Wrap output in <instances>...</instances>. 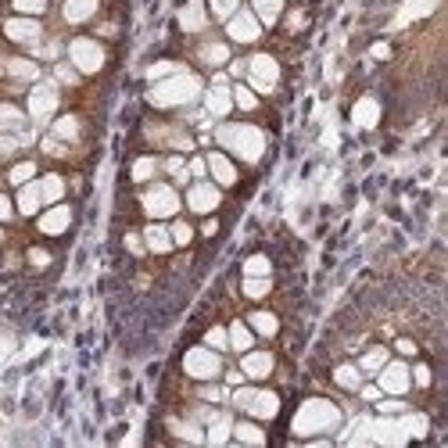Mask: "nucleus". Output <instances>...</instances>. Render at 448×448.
Listing matches in <instances>:
<instances>
[{"mask_svg":"<svg viewBox=\"0 0 448 448\" xmlns=\"http://www.w3.org/2000/svg\"><path fill=\"white\" fill-rule=\"evenodd\" d=\"M140 241H144V237H137V233H130V237H126V248H130L133 255H140V251H144V244H140Z\"/></svg>","mask_w":448,"mask_h":448,"instance_id":"obj_51","label":"nucleus"},{"mask_svg":"<svg viewBox=\"0 0 448 448\" xmlns=\"http://www.w3.org/2000/svg\"><path fill=\"white\" fill-rule=\"evenodd\" d=\"M377 413H384V416H391V413H405V402H380V405H377Z\"/></svg>","mask_w":448,"mask_h":448,"instance_id":"obj_43","label":"nucleus"},{"mask_svg":"<svg viewBox=\"0 0 448 448\" xmlns=\"http://www.w3.org/2000/svg\"><path fill=\"white\" fill-rule=\"evenodd\" d=\"M244 413H251L255 420H273L280 413V398H276V391H255Z\"/></svg>","mask_w":448,"mask_h":448,"instance_id":"obj_13","label":"nucleus"},{"mask_svg":"<svg viewBox=\"0 0 448 448\" xmlns=\"http://www.w3.org/2000/svg\"><path fill=\"white\" fill-rule=\"evenodd\" d=\"M384 362H388V348H370L366 355L359 359V370H362V373H377Z\"/></svg>","mask_w":448,"mask_h":448,"instance_id":"obj_27","label":"nucleus"},{"mask_svg":"<svg viewBox=\"0 0 448 448\" xmlns=\"http://www.w3.org/2000/svg\"><path fill=\"white\" fill-rule=\"evenodd\" d=\"M201 58L208 61V65H223V61L230 58V51H226L223 44H208V47L201 51Z\"/></svg>","mask_w":448,"mask_h":448,"instance_id":"obj_39","label":"nucleus"},{"mask_svg":"<svg viewBox=\"0 0 448 448\" xmlns=\"http://www.w3.org/2000/svg\"><path fill=\"white\" fill-rule=\"evenodd\" d=\"M58 79L61 83H76V65L69 69V65H58Z\"/></svg>","mask_w":448,"mask_h":448,"instance_id":"obj_49","label":"nucleus"},{"mask_svg":"<svg viewBox=\"0 0 448 448\" xmlns=\"http://www.w3.org/2000/svg\"><path fill=\"white\" fill-rule=\"evenodd\" d=\"M205 169H208L205 158H194V162H190V173H194V176H205Z\"/></svg>","mask_w":448,"mask_h":448,"instance_id":"obj_52","label":"nucleus"},{"mask_svg":"<svg viewBox=\"0 0 448 448\" xmlns=\"http://www.w3.org/2000/svg\"><path fill=\"white\" fill-rule=\"evenodd\" d=\"M15 11H22V15H44L47 11V0H15Z\"/></svg>","mask_w":448,"mask_h":448,"instance_id":"obj_41","label":"nucleus"},{"mask_svg":"<svg viewBox=\"0 0 448 448\" xmlns=\"http://www.w3.org/2000/svg\"><path fill=\"white\" fill-rule=\"evenodd\" d=\"M273 262L266 259V255H251V259L244 262V276H269Z\"/></svg>","mask_w":448,"mask_h":448,"instance_id":"obj_32","label":"nucleus"},{"mask_svg":"<svg viewBox=\"0 0 448 448\" xmlns=\"http://www.w3.org/2000/svg\"><path fill=\"white\" fill-rule=\"evenodd\" d=\"M144 208H147V216L165 219V216H176L180 212V198H176L173 187H155V190L144 194Z\"/></svg>","mask_w":448,"mask_h":448,"instance_id":"obj_7","label":"nucleus"},{"mask_svg":"<svg viewBox=\"0 0 448 448\" xmlns=\"http://www.w3.org/2000/svg\"><path fill=\"white\" fill-rule=\"evenodd\" d=\"M11 219V198L0 194V223H8Z\"/></svg>","mask_w":448,"mask_h":448,"instance_id":"obj_50","label":"nucleus"},{"mask_svg":"<svg viewBox=\"0 0 448 448\" xmlns=\"http://www.w3.org/2000/svg\"><path fill=\"white\" fill-rule=\"evenodd\" d=\"M319 427H337V409L327 402H309L302 413H298V423L294 431L298 434H309V431H319Z\"/></svg>","mask_w":448,"mask_h":448,"instance_id":"obj_4","label":"nucleus"},{"mask_svg":"<svg viewBox=\"0 0 448 448\" xmlns=\"http://www.w3.org/2000/svg\"><path fill=\"white\" fill-rule=\"evenodd\" d=\"M69 58H72V65H76L79 72H97V69L104 65L101 44H97V40H87V36L72 40V44H69Z\"/></svg>","mask_w":448,"mask_h":448,"instance_id":"obj_5","label":"nucleus"},{"mask_svg":"<svg viewBox=\"0 0 448 448\" xmlns=\"http://www.w3.org/2000/svg\"><path fill=\"white\" fill-rule=\"evenodd\" d=\"M54 108H58V87H54V83H40V87H33V94H29V115L44 122V119L54 115Z\"/></svg>","mask_w":448,"mask_h":448,"instance_id":"obj_8","label":"nucleus"},{"mask_svg":"<svg viewBox=\"0 0 448 448\" xmlns=\"http://www.w3.org/2000/svg\"><path fill=\"white\" fill-rule=\"evenodd\" d=\"M409 377H413V380L420 384V388H427V384H431V370H427V366H423V362H420V366H416V370H413Z\"/></svg>","mask_w":448,"mask_h":448,"instance_id":"obj_44","label":"nucleus"},{"mask_svg":"<svg viewBox=\"0 0 448 448\" xmlns=\"http://www.w3.org/2000/svg\"><path fill=\"white\" fill-rule=\"evenodd\" d=\"M144 241H147V248H151L155 255H165L169 248H173V233H169L165 226H147L144 230Z\"/></svg>","mask_w":448,"mask_h":448,"instance_id":"obj_18","label":"nucleus"},{"mask_svg":"<svg viewBox=\"0 0 448 448\" xmlns=\"http://www.w3.org/2000/svg\"><path fill=\"white\" fill-rule=\"evenodd\" d=\"M208 4H212V15L223 18V22H226L233 11H241V0H208Z\"/></svg>","mask_w":448,"mask_h":448,"instance_id":"obj_37","label":"nucleus"},{"mask_svg":"<svg viewBox=\"0 0 448 448\" xmlns=\"http://www.w3.org/2000/svg\"><path fill=\"white\" fill-rule=\"evenodd\" d=\"M398 352H402V355H413V352H416V345H413L409 337H402V341H398Z\"/></svg>","mask_w":448,"mask_h":448,"instance_id":"obj_53","label":"nucleus"},{"mask_svg":"<svg viewBox=\"0 0 448 448\" xmlns=\"http://www.w3.org/2000/svg\"><path fill=\"white\" fill-rule=\"evenodd\" d=\"M97 15V0H65V18L69 22H87Z\"/></svg>","mask_w":448,"mask_h":448,"instance_id":"obj_19","label":"nucleus"},{"mask_svg":"<svg viewBox=\"0 0 448 448\" xmlns=\"http://www.w3.org/2000/svg\"><path fill=\"white\" fill-rule=\"evenodd\" d=\"M241 373L244 377H251V380H262V377H269L273 373V355L269 352H244V359H241Z\"/></svg>","mask_w":448,"mask_h":448,"instance_id":"obj_11","label":"nucleus"},{"mask_svg":"<svg viewBox=\"0 0 448 448\" xmlns=\"http://www.w3.org/2000/svg\"><path fill=\"white\" fill-rule=\"evenodd\" d=\"M29 262H33V266H47V262H51V255L36 248V251H29Z\"/></svg>","mask_w":448,"mask_h":448,"instance_id":"obj_48","label":"nucleus"},{"mask_svg":"<svg viewBox=\"0 0 448 448\" xmlns=\"http://www.w3.org/2000/svg\"><path fill=\"white\" fill-rule=\"evenodd\" d=\"M201 398H205V402H223L226 391H223V388H201Z\"/></svg>","mask_w":448,"mask_h":448,"instance_id":"obj_46","label":"nucleus"},{"mask_svg":"<svg viewBox=\"0 0 448 448\" xmlns=\"http://www.w3.org/2000/svg\"><path fill=\"white\" fill-rule=\"evenodd\" d=\"M180 22H183V29H190V33H198V29L205 26V15H201V4H198V0H190V8L180 15Z\"/></svg>","mask_w":448,"mask_h":448,"instance_id":"obj_28","label":"nucleus"},{"mask_svg":"<svg viewBox=\"0 0 448 448\" xmlns=\"http://www.w3.org/2000/svg\"><path fill=\"white\" fill-rule=\"evenodd\" d=\"M61 194H65V183H61V176H44V180H40V198H44L47 205L61 201Z\"/></svg>","mask_w":448,"mask_h":448,"instance_id":"obj_25","label":"nucleus"},{"mask_svg":"<svg viewBox=\"0 0 448 448\" xmlns=\"http://www.w3.org/2000/svg\"><path fill=\"white\" fill-rule=\"evenodd\" d=\"M233 104L244 108V112H251V108H259V97H255L248 87H233Z\"/></svg>","mask_w":448,"mask_h":448,"instance_id":"obj_36","label":"nucleus"},{"mask_svg":"<svg viewBox=\"0 0 448 448\" xmlns=\"http://www.w3.org/2000/svg\"><path fill=\"white\" fill-rule=\"evenodd\" d=\"M216 137H219L223 147H230L233 155H241V158H248V162H259L262 147H266L262 130H255V126H223Z\"/></svg>","mask_w":448,"mask_h":448,"instance_id":"obj_1","label":"nucleus"},{"mask_svg":"<svg viewBox=\"0 0 448 448\" xmlns=\"http://www.w3.org/2000/svg\"><path fill=\"white\" fill-rule=\"evenodd\" d=\"M8 72L15 79H40V69L33 65V61H26V58H15L11 65H8Z\"/></svg>","mask_w":448,"mask_h":448,"instance_id":"obj_31","label":"nucleus"},{"mask_svg":"<svg viewBox=\"0 0 448 448\" xmlns=\"http://www.w3.org/2000/svg\"><path fill=\"white\" fill-rule=\"evenodd\" d=\"M69 223H72V212H69L65 205H54L51 212H44V216H40V230L51 233V237H54V233H65Z\"/></svg>","mask_w":448,"mask_h":448,"instance_id":"obj_16","label":"nucleus"},{"mask_svg":"<svg viewBox=\"0 0 448 448\" xmlns=\"http://www.w3.org/2000/svg\"><path fill=\"white\" fill-rule=\"evenodd\" d=\"M251 395H255V388H241L237 395H233V402H237V409H248V402H251Z\"/></svg>","mask_w":448,"mask_h":448,"instance_id":"obj_45","label":"nucleus"},{"mask_svg":"<svg viewBox=\"0 0 448 448\" xmlns=\"http://www.w3.org/2000/svg\"><path fill=\"white\" fill-rule=\"evenodd\" d=\"M226 438H230V420H226V416L219 413L216 420H212V431H208V441H212V445H223Z\"/></svg>","mask_w":448,"mask_h":448,"instance_id":"obj_35","label":"nucleus"},{"mask_svg":"<svg viewBox=\"0 0 448 448\" xmlns=\"http://www.w3.org/2000/svg\"><path fill=\"white\" fill-rule=\"evenodd\" d=\"M205 162H208V173L216 176L219 187H233V183H237V169H233V162H230L226 155L216 151V155H208Z\"/></svg>","mask_w":448,"mask_h":448,"instance_id":"obj_15","label":"nucleus"},{"mask_svg":"<svg viewBox=\"0 0 448 448\" xmlns=\"http://www.w3.org/2000/svg\"><path fill=\"white\" fill-rule=\"evenodd\" d=\"M40 205H44V198H40V183H22V194H18V212H22V216H33Z\"/></svg>","mask_w":448,"mask_h":448,"instance_id":"obj_21","label":"nucleus"},{"mask_svg":"<svg viewBox=\"0 0 448 448\" xmlns=\"http://www.w3.org/2000/svg\"><path fill=\"white\" fill-rule=\"evenodd\" d=\"M183 370L190 377H198V380H216L223 373V359L216 355V348H190L187 359H183Z\"/></svg>","mask_w":448,"mask_h":448,"instance_id":"obj_3","label":"nucleus"},{"mask_svg":"<svg viewBox=\"0 0 448 448\" xmlns=\"http://www.w3.org/2000/svg\"><path fill=\"white\" fill-rule=\"evenodd\" d=\"M198 90H201V83L194 76H176L173 83H162V87L151 94V101L162 104V108H173V104H183L190 97H198Z\"/></svg>","mask_w":448,"mask_h":448,"instance_id":"obj_2","label":"nucleus"},{"mask_svg":"<svg viewBox=\"0 0 448 448\" xmlns=\"http://www.w3.org/2000/svg\"><path fill=\"white\" fill-rule=\"evenodd\" d=\"M36 176V165L33 162H18L15 169H11V173H8V180L15 183V187H22V183H29Z\"/></svg>","mask_w":448,"mask_h":448,"instance_id":"obj_33","label":"nucleus"},{"mask_svg":"<svg viewBox=\"0 0 448 448\" xmlns=\"http://www.w3.org/2000/svg\"><path fill=\"white\" fill-rule=\"evenodd\" d=\"M15 147H18V140H11V137L0 133V158H8V155L15 151Z\"/></svg>","mask_w":448,"mask_h":448,"instance_id":"obj_47","label":"nucleus"},{"mask_svg":"<svg viewBox=\"0 0 448 448\" xmlns=\"http://www.w3.org/2000/svg\"><path fill=\"white\" fill-rule=\"evenodd\" d=\"M248 72H251V83H255L262 94L273 90L276 79H280V69H276V61H273L269 54H255V58L248 61Z\"/></svg>","mask_w":448,"mask_h":448,"instance_id":"obj_9","label":"nucleus"},{"mask_svg":"<svg viewBox=\"0 0 448 448\" xmlns=\"http://www.w3.org/2000/svg\"><path fill=\"white\" fill-rule=\"evenodd\" d=\"M155 169H158V162H155V158H140V162L133 165V180H137V183L151 180V176H155Z\"/></svg>","mask_w":448,"mask_h":448,"instance_id":"obj_38","label":"nucleus"},{"mask_svg":"<svg viewBox=\"0 0 448 448\" xmlns=\"http://www.w3.org/2000/svg\"><path fill=\"white\" fill-rule=\"evenodd\" d=\"M226 337H230V348H237V352H248L251 341H255V334L248 330V323H233Z\"/></svg>","mask_w":448,"mask_h":448,"instance_id":"obj_26","label":"nucleus"},{"mask_svg":"<svg viewBox=\"0 0 448 448\" xmlns=\"http://www.w3.org/2000/svg\"><path fill=\"white\" fill-rule=\"evenodd\" d=\"M380 391L388 395H405L409 391V366L405 362H391V366H380Z\"/></svg>","mask_w":448,"mask_h":448,"instance_id":"obj_10","label":"nucleus"},{"mask_svg":"<svg viewBox=\"0 0 448 448\" xmlns=\"http://www.w3.org/2000/svg\"><path fill=\"white\" fill-rule=\"evenodd\" d=\"M169 173H176V176H183V158H169Z\"/></svg>","mask_w":448,"mask_h":448,"instance_id":"obj_54","label":"nucleus"},{"mask_svg":"<svg viewBox=\"0 0 448 448\" xmlns=\"http://www.w3.org/2000/svg\"><path fill=\"white\" fill-rule=\"evenodd\" d=\"M26 126V115L11 108V104H0V133H11V130H22Z\"/></svg>","mask_w":448,"mask_h":448,"instance_id":"obj_23","label":"nucleus"},{"mask_svg":"<svg viewBox=\"0 0 448 448\" xmlns=\"http://www.w3.org/2000/svg\"><path fill=\"white\" fill-rule=\"evenodd\" d=\"M205 345H208V348H219V352H223V348L230 345V337H226V330H223V327H212V330L205 334Z\"/></svg>","mask_w":448,"mask_h":448,"instance_id":"obj_40","label":"nucleus"},{"mask_svg":"<svg viewBox=\"0 0 448 448\" xmlns=\"http://www.w3.org/2000/svg\"><path fill=\"white\" fill-rule=\"evenodd\" d=\"M187 205H190V212H212L219 205V187L194 183V187H190V194H187Z\"/></svg>","mask_w":448,"mask_h":448,"instance_id":"obj_12","label":"nucleus"},{"mask_svg":"<svg viewBox=\"0 0 448 448\" xmlns=\"http://www.w3.org/2000/svg\"><path fill=\"white\" fill-rule=\"evenodd\" d=\"M248 327H251L255 334H262V337H273L276 330H280V323H276V316H273V312H251Z\"/></svg>","mask_w":448,"mask_h":448,"instance_id":"obj_22","label":"nucleus"},{"mask_svg":"<svg viewBox=\"0 0 448 448\" xmlns=\"http://www.w3.org/2000/svg\"><path fill=\"white\" fill-rule=\"evenodd\" d=\"M230 108H233V94H230V90L223 87V76H219V79H216V90L208 94V112L223 119V115H226Z\"/></svg>","mask_w":448,"mask_h":448,"instance_id":"obj_17","label":"nucleus"},{"mask_svg":"<svg viewBox=\"0 0 448 448\" xmlns=\"http://www.w3.org/2000/svg\"><path fill=\"white\" fill-rule=\"evenodd\" d=\"M233 438H237V441H248V445H262V441H266V434H262L255 423H237V427H233Z\"/></svg>","mask_w":448,"mask_h":448,"instance_id":"obj_30","label":"nucleus"},{"mask_svg":"<svg viewBox=\"0 0 448 448\" xmlns=\"http://www.w3.org/2000/svg\"><path fill=\"white\" fill-rule=\"evenodd\" d=\"M54 137H58V140H76V137H79V119H76V115L58 119V122H54Z\"/></svg>","mask_w":448,"mask_h":448,"instance_id":"obj_29","label":"nucleus"},{"mask_svg":"<svg viewBox=\"0 0 448 448\" xmlns=\"http://www.w3.org/2000/svg\"><path fill=\"white\" fill-rule=\"evenodd\" d=\"M362 398H380V388H362Z\"/></svg>","mask_w":448,"mask_h":448,"instance_id":"obj_55","label":"nucleus"},{"mask_svg":"<svg viewBox=\"0 0 448 448\" xmlns=\"http://www.w3.org/2000/svg\"><path fill=\"white\" fill-rule=\"evenodd\" d=\"M269 276H248V280H244V294L248 298H262V294H269Z\"/></svg>","mask_w":448,"mask_h":448,"instance_id":"obj_34","label":"nucleus"},{"mask_svg":"<svg viewBox=\"0 0 448 448\" xmlns=\"http://www.w3.org/2000/svg\"><path fill=\"white\" fill-rule=\"evenodd\" d=\"M251 4H255V18L262 26H276V18L284 11V0H251Z\"/></svg>","mask_w":448,"mask_h":448,"instance_id":"obj_20","label":"nucleus"},{"mask_svg":"<svg viewBox=\"0 0 448 448\" xmlns=\"http://www.w3.org/2000/svg\"><path fill=\"white\" fill-rule=\"evenodd\" d=\"M169 233H173V244H190V237H194V230H190V223H173V230H169Z\"/></svg>","mask_w":448,"mask_h":448,"instance_id":"obj_42","label":"nucleus"},{"mask_svg":"<svg viewBox=\"0 0 448 448\" xmlns=\"http://www.w3.org/2000/svg\"><path fill=\"white\" fill-rule=\"evenodd\" d=\"M226 33H230V40H237V44H255L259 33H262V22L255 18V11H233L226 18Z\"/></svg>","mask_w":448,"mask_h":448,"instance_id":"obj_6","label":"nucleus"},{"mask_svg":"<svg viewBox=\"0 0 448 448\" xmlns=\"http://www.w3.org/2000/svg\"><path fill=\"white\" fill-rule=\"evenodd\" d=\"M4 33L15 40V44H36L40 40V22L36 18H11L4 26Z\"/></svg>","mask_w":448,"mask_h":448,"instance_id":"obj_14","label":"nucleus"},{"mask_svg":"<svg viewBox=\"0 0 448 448\" xmlns=\"http://www.w3.org/2000/svg\"><path fill=\"white\" fill-rule=\"evenodd\" d=\"M334 380L341 384V388H348V391H359L362 388V370L359 366H337L334 370Z\"/></svg>","mask_w":448,"mask_h":448,"instance_id":"obj_24","label":"nucleus"}]
</instances>
